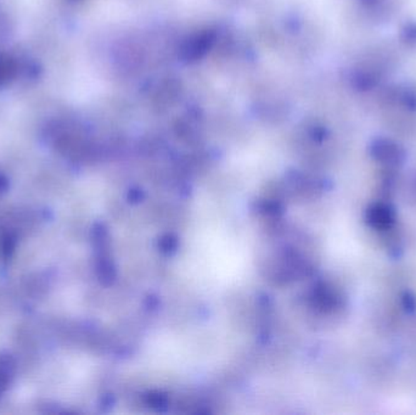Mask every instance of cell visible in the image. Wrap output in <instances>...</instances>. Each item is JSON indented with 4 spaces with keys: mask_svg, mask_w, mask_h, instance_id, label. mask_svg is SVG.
<instances>
[{
    "mask_svg": "<svg viewBox=\"0 0 416 415\" xmlns=\"http://www.w3.org/2000/svg\"><path fill=\"white\" fill-rule=\"evenodd\" d=\"M369 220L376 229H387L393 223V213L390 208L383 205H376L369 213Z\"/></svg>",
    "mask_w": 416,
    "mask_h": 415,
    "instance_id": "1",
    "label": "cell"
}]
</instances>
